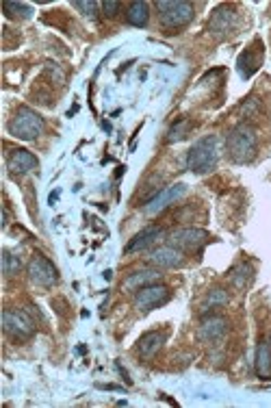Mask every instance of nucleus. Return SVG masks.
<instances>
[{"mask_svg":"<svg viewBox=\"0 0 271 408\" xmlns=\"http://www.w3.org/2000/svg\"><path fill=\"white\" fill-rule=\"evenodd\" d=\"M46 122L37 111L29 109V107H20L15 111V115L9 120V133L17 139L24 142H33L44 133Z\"/></svg>","mask_w":271,"mask_h":408,"instance_id":"3","label":"nucleus"},{"mask_svg":"<svg viewBox=\"0 0 271 408\" xmlns=\"http://www.w3.org/2000/svg\"><path fill=\"white\" fill-rule=\"evenodd\" d=\"M40 161H37L35 154H31L29 150H22V148H15L9 159H7V167L11 174H29L33 169H37Z\"/></svg>","mask_w":271,"mask_h":408,"instance_id":"12","label":"nucleus"},{"mask_svg":"<svg viewBox=\"0 0 271 408\" xmlns=\"http://www.w3.org/2000/svg\"><path fill=\"white\" fill-rule=\"evenodd\" d=\"M20 269H22L20 257H15L13 252L5 250V252H3V271H5V276H15Z\"/></svg>","mask_w":271,"mask_h":408,"instance_id":"22","label":"nucleus"},{"mask_svg":"<svg viewBox=\"0 0 271 408\" xmlns=\"http://www.w3.org/2000/svg\"><path fill=\"white\" fill-rule=\"evenodd\" d=\"M269 345H271V337H269Z\"/></svg>","mask_w":271,"mask_h":408,"instance_id":"27","label":"nucleus"},{"mask_svg":"<svg viewBox=\"0 0 271 408\" xmlns=\"http://www.w3.org/2000/svg\"><path fill=\"white\" fill-rule=\"evenodd\" d=\"M261 59H263V54H256V56H254V48H247V50L239 56V70H241V74L245 76V79L258 70Z\"/></svg>","mask_w":271,"mask_h":408,"instance_id":"20","label":"nucleus"},{"mask_svg":"<svg viewBox=\"0 0 271 408\" xmlns=\"http://www.w3.org/2000/svg\"><path fill=\"white\" fill-rule=\"evenodd\" d=\"M169 298H171V291L165 285L154 282V285H148V287L137 291V296H134V306H137L139 310H152V308L169 302Z\"/></svg>","mask_w":271,"mask_h":408,"instance_id":"9","label":"nucleus"},{"mask_svg":"<svg viewBox=\"0 0 271 408\" xmlns=\"http://www.w3.org/2000/svg\"><path fill=\"white\" fill-rule=\"evenodd\" d=\"M29 278L37 287H52L59 282V271L44 255H35L29 263Z\"/></svg>","mask_w":271,"mask_h":408,"instance_id":"7","label":"nucleus"},{"mask_svg":"<svg viewBox=\"0 0 271 408\" xmlns=\"http://www.w3.org/2000/svg\"><path fill=\"white\" fill-rule=\"evenodd\" d=\"M159 278H161L159 267L157 269H139V271H132V274H128V278L124 280V289L126 291H134V294H137L139 289L159 282Z\"/></svg>","mask_w":271,"mask_h":408,"instance_id":"14","label":"nucleus"},{"mask_svg":"<svg viewBox=\"0 0 271 408\" xmlns=\"http://www.w3.org/2000/svg\"><path fill=\"white\" fill-rule=\"evenodd\" d=\"M228 294L224 289H210L208 291V296L204 298V302H202V313H206V310H212V308H222V306H226L228 304Z\"/></svg>","mask_w":271,"mask_h":408,"instance_id":"21","label":"nucleus"},{"mask_svg":"<svg viewBox=\"0 0 271 408\" xmlns=\"http://www.w3.org/2000/svg\"><path fill=\"white\" fill-rule=\"evenodd\" d=\"M226 330H228L226 317H222V315H208V317L202 319V324L198 328V337L204 343H212V341L222 339L226 335Z\"/></svg>","mask_w":271,"mask_h":408,"instance_id":"11","label":"nucleus"},{"mask_svg":"<svg viewBox=\"0 0 271 408\" xmlns=\"http://www.w3.org/2000/svg\"><path fill=\"white\" fill-rule=\"evenodd\" d=\"M5 11L11 15V11H15V15H20V17H31L33 9L29 5H22V3H5Z\"/></svg>","mask_w":271,"mask_h":408,"instance_id":"24","label":"nucleus"},{"mask_svg":"<svg viewBox=\"0 0 271 408\" xmlns=\"http://www.w3.org/2000/svg\"><path fill=\"white\" fill-rule=\"evenodd\" d=\"M74 7L76 9H81V11H85V15H95V11H98V3H74Z\"/></svg>","mask_w":271,"mask_h":408,"instance_id":"25","label":"nucleus"},{"mask_svg":"<svg viewBox=\"0 0 271 408\" xmlns=\"http://www.w3.org/2000/svg\"><path fill=\"white\" fill-rule=\"evenodd\" d=\"M187 193V185L185 183H176V185H169L165 187L163 191H159L157 196L150 198L146 204H144V213L146 216H159L165 209H169L173 202H178L183 196Z\"/></svg>","mask_w":271,"mask_h":408,"instance_id":"6","label":"nucleus"},{"mask_svg":"<svg viewBox=\"0 0 271 408\" xmlns=\"http://www.w3.org/2000/svg\"><path fill=\"white\" fill-rule=\"evenodd\" d=\"M219 152H217V137L215 135H208L202 137L191 146L187 154V169L196 172V174H206L217 165Z\"/></svg>","mask_w":271,"mask_h":408,"instance_id":"2","label":"nucleus"},{"mask_svg":"<svg viewBox=\"0 0 271 408\" xmlns=\"http://www.w3.org/2000/svg\"><path fill=\"white\" fill-rule=\"evenodd\" d=\"M159 9V20L165 29H183L193 20V5L185 3V0H176V3H157Z\"/></svg>","mask_w":271,"mask_h":408,"instance_id":"4","label":"nucleus"},{"mask_svg":"<svg viewBox=\"0 0 271 408\" xmlns=\"http://www.w3.org/2000/svg\"><path fill=\"white\" fill-rule=\"evenodd\" d=\"M120 9V3H102V11L104 15H115Z\"/></svg>","mask_w":271,"mask_h":408,"instance_id":"26","label":"nucleus"},{"mask_svg":"<svg viewBox=\"0 0 271 408\" xmlns=\"http://www.w3.org/2000/svg\"><path fill=\"white\" fill-rule=\"evenodd\" d=\"M150 263L159 269H171V267H180L185 263V255L183 250L173 248V245H161L157 250H152L150 255Z\"/></svg>","mask_w":271,"mask_h":408,"instance_id":"10","label":"nucleus"},{"mask_svg":"<svg viewBox=\"0 0 271 408\" xmlns=\"http://www.w3.org/2000/svg\"><path fill=\"white\" fill-rule=\"evenodd\" d=\"M210 235L202 228H180L173 230L169 235V245L178 248V250H200L206 245Z\"/></svg>","mask_w":271,"mask_h":408,"instance_id":"8","label":"nucleus"},{"mask_svg":"<svg viewBox=\"0 0 271 408\" xmlns=\"http://www.w3.org/2000/svg\"><path fill=\"white\" fill-rule=\"evenodd\" d=\"M251 278H254V269H251V265H247V263L237 265L235 269L230 271V276H228V280L235 285L237 289H245L251 282Z\"/></svg>","mask_w":271,"mask_h":408,"instance_id":"19","label":"nucleus"},{"mask_svg":"<svg viewBox=\"0 0 271 408\" xmlns=\"http://www.w3.org/2000/svg\"><path fill=\"white\" fill-rule=\"evenodd\" d=\"M228 154L235 163H249L256 157V148H258V135L249 124H239L235 130L228 135L226 142Z\"/></svg>","mask_w":271,"mask_h":408,"instance_id":"1","label":"nucleus"},{"mask_svg":"<svg viewBox=\"0 0 271 408\" xmlns=\"http://www.w3.org/2000/svg\"><path fill=\"white\" fill-rule=\"evenodd\" d=\"M150 17V7L144 0H137V3H130L126 9V20L132 27H146Z\"/></svg>","mask_w":271,"mask_h":408,"instance_id":"18","label":"nucleus"},{"mask_svg":"<svg viewBox=\"0 0 271 408\" xmlns=\"http://www.w3.org/2000/svg\"><path fill=\"white\" fill-rule=\"evenodd\" d=\"M161 237H163V228H159V226H148V228H144L141 232H137V235H134L128 241L126 255H132V252H141V250L154 245Z\"/></svg>","mask_w":271,"mask_h":408,"instance_id":"13","label":"nucleus"},{"mask_svg":"<svg viewBox=\"0 0 271 408\" xmlns=\"http://www.w3.org/2000/svg\"><path fill=\"white\" fill-rule=\"evenodd\" d=\"M189 128H191V122H189V120L176 122V124H173V126L169 128V133H167V142L173 144V142L185 139V137H187V133H189Z\"/></svg>","mask_w":271,"mask_h":408,"instance_id":"23","label":"nucleus"},{"mask_svg":"<svg viewBox=\"0 0 271 408\" xmlns=\"http://www.w3.org/2000/svg\"><path fill=\"white\" fill-rule=\"evenodd\" d=\"M163 343H165V335H163V333H157V330H152V333H146V335L139 339L137 349H139V354H141L144 358H152V356L161 349Z\"/></svg>","mask_w":271,"mask_h":408,"instance_id":"16","label":"nucleus"},{"mask_svg":"<svg viewBox=\"0 0 271 408\" xmlns=\"http://www.w3.org/2000/svg\"><path fill=\"white\" fill-rule=\"evenodd\" d=\"M256 374L263 380L271 378V345L265 339L256 347Z\"/></svg>","mask_w":271,"mask_h":408,"instance_id":"17","label":"nucleus"},{"mask_svg":"<svg viewBox=\"0 0 271 408\" xmlns=\"http://www.w3.org/2000/svg\"><path fill=\"white\" fill-rule=\"evenodd\" d=\"M232 27H235V11L230 7H219L212 13L210 22H208V31L215 35H226Z\"/></svg>","mask_w":271,"mask_h":408,"instance_id":"15","label":"nucleus"},{"mask_svg":"<svg viewBox=\"0 0 271 408\" xmlns=\"http://www.w3.org/2000/svg\"><path fill=\"white\" fill-rule=\"evenodd\" d=\"M5 333L13 339H29L35 333V322L24 308H7L3 313Z\"/></svg>","mask_w":271,"mask_h":408,"instance_id":"5","label":"nucleus"}]
</instances>
